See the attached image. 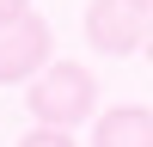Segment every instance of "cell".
Segmentation results:
<instances>
[{"mask_svg":"<svg viewBox=\"0 0 153 147\" xmlns=\"http://www.w3.org/2000/svg\"><path fill=\"white\" fill-rule=\"evenodd\" d=\"M25 110L37 117V129H74V122L98 117V80L86 61H49L25 92Z\"/></svg>","mask_w":153,"mask_h":147,"instance_id":"6da1fadb","label":"cell"},{"mask_svg":"<svg viewBox=\"0 0 153 147\" xmlns=\"http://www.w3.org/2000/svg\"><path fill=\"white\" fill-rule=\"evenodd\" d=\"M49 61H55V37L37 12L0 19V86H31Z\"/></svg>","mask_w":153,"mask_h":147,"instance_id":"7a4b0ae2","label":"cell"},{"mask_svg":"<svg viewBox=\"0 0 153 147\" xmlns=\"http://www.w3.org/2000/svg\"><path fill=\"white\" fill-rule=\"evenodd\" d=\"M153 12L135 6V0H86V43L104 49V55H129V49L147 43Z\"/></svg>","mask_w":153,"mask_h":147,"instance_id":"3957f363","label":"cell"},{"mask_svg":"<svg viewBox=\"0 0 153 147\" xmlns=\"http://www.w3.org/2000/svg\"><path fill=\"white\" fill-rule=\"evenodd\" d=\"M92 147H153V110L147 104H117L92 117Z\"/></svg>","mask_w":153,"mask_h":147,"instance_id":"277c9868","label":"cell"},{"mask_svg":"<svg viewBox=\"0 0 153 147\" xmlns=\"http://www.w3.org/2000/svg\"><path fill=\"white\" fill-rule=\"evenodd\" d=\"M19 147H80V141H74V129H31L19 135Z\"/></svg>","mask_w":153,"mask_h":147,"instance_id":"5b68a950","label":"cell"},{"mask_svg":"<svg viewBox=\"0 0 153 147\" xmlns=\"http://www.w3.org/2000/svg\"><path fill=\"white\" fill-rule=\"evenodd\" d=\"M19 12H31V0H0V19H19Z\"/></svg>","mask_w":153,"mask_h":147,"instance_id":"8992f818","label":"cell"},{"mask_svg":"<svg viewBox=\"0 0 153 147\" xmlns=\"http://www.w3.org/2000/svg\"><path fill=\"white\" fill-rule=\"evenodd\" d=\"M141 55H147V61H153V24H147V43H141Z\"/></svg>","mask_w":153,"mask_h":147,"instance_id":"52a82bcc","label":"cell"},{"mask_svg":"<svg viewBox=\"0 0 153 147\" xmlns=\"http://www.w3.org/2000/svg\"><path fill=\"white\" fill-rule=\"evenodd\" d=\"M135 6H147V12H153V0H135Z\"/></svg>","mask_w":153,"mask_h":147,"instance_id":"ba28073f","label":"cell"}]
</instances>
